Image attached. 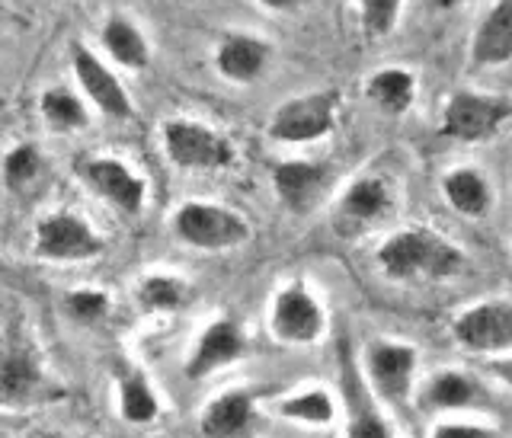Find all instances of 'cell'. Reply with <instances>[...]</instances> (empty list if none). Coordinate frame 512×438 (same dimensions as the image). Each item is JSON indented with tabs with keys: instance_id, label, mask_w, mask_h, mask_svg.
<instances>
[{
	"instance_id": "6da1fadb",
	"label": "cell",
	"mask_w": 512,
	"mask_h": 438,
	"mask_svg": "<svg viewBox=\"0 0 512 438\" xmlns=\"http://www.w3.org/2000/svg\"><path fill=\"white\" fill-rule=\"evenodd\" d=\"M378 266L394 282H442L464 269V250L432 227H404L381 243Z\"/></svg>"
},
{
	"instance_id": "7a4b0ae2",
	"label": "cell",
	"mask_w": 512,
	"mask_h": 438,
	"mask_svg": "<svg viewBox=\"0 0 512 438\" xmlns=\"http://www.w3.org/2000/svg\"><path fill=\"white\" fill-rule=\"evenodd\" d=\"M512 122V96L480 93V90H455L442 109L439 132L464 144L487 141L500 135V128Z\"/></svg>"
},
{
	"instance_id": "3957f363",
	"label": "cell",
	"mask_w": 512,
	"mask_h": 438,
	"mask_svg": "<svg viewBox=\"0 0 512 438\" xmlns=\"http://www.w3.org/2000/svg\"><path fill=\"white\" fill-rule=\"evenodd\" d=\"M173 231L196 250H231L250 240V224L215 202H186L173 215Z\"/></svg>"
},
{
	"instance_id": "277c9868",
	"label": "cell",
	"mask_w": 512,
	"mask_h": 438,
	"mask_svg": "<svg viewBox=\"0 0 512 438\" xmlns=\"http://www.w3.org/2000/svg\"><path fill=\"white\" fill-rule=\"evenodd\" d=\"M336 109H340L336 90L292 96L276 109L269 122V135L282 144H311L317 138H327L336 128Z\"/></svg>"
},
{
	"instance_id": "5b68a950",
	"label": "cell",
	"mask_w": 512,
	"mask_h": 438,
	"mask_svg": "<svg viewBox=\"0 0 512 438\" xmlns=\"http://www.w3.org/2000/svg\"><path fill=\"white\" fill-rule=\"evenodd\" d=\"M164 151L183 170H221L234 160L228 138L192 119H173L164 125Z\"/></svg>"
},
{
	"instance_id": "8992f818",
	"label": "cell",
	"mask_w": 512,
	"mask_h": 438,
	"mask_svg": "<svg viewBox=\"0 0 512 438\" xmlns=\"http://www.w3.org/2000/svg\"><path fill=\"white\" fill-rule=\"evenodd\" d=\"M269 327H272V336L282 339L288 346H308L324 336L327 317L320 301L308 291V285L288 282L276 295V301H272Z\"/></svg>"
},
{
	"instance_id": "52a82bcc",
	"label": "cell",
	"mask_w": 512,
	"mask_h": 438,
	"mask_svg": "<svg viewBox=\"0 0 512 438\" xmlns=\"http://www.w3.org/2000/svg\"><path fill=\"white\" fill-rule=\"evenodd\" d=\"M36 253L52 263H84L103 253V240L93 227L71 212H55L36 227Z\"/></svg>"
},
{
	"instance_id": "ba28073f",
	"label": "cell",
	"mask_w": 512,
	"mask_h": 438,
	"mask_svg": "<svg viewBox=\"0 0 512 438\" xmlns=\"http://www.w3.org/2000/svg\"><path fill=\"white\" fill-rule=\"evenodd\" d=\"M455 343L471 352H506L512 349V304L480 301L452 323Z\"/></svg>"
},
{
	"instance_id": "9c48e42d",
	"label": "cell",
	"mask_w": 512,
	"mask_h": 438,
	"mask_svg": "<svg viewBox=\"0 0 512 438\" xmlns=\"http://www.w3.org/2000/svg\"><path fill=\"white\" fill-rule=\"evenodd\" d=\"M391 189L384 180L378 176H362V180L352 183L340 205H336L333 212V227L340 237H356V234H365L368 227L378 224L384 215L391 212Z\"/></svg>"
},
{
	"instance_id": "30bf717a",
	"label": "cell",
	"mask_w": 512,
	"mask_h": 438,
	"mask_svg": "<svg viewBox=\"0 0 512 438\" xmlns=\"http://www.w3.org/2000/svg\"><path fill=\"white\" fill-rule=\"evenodd\" d=\"M84 180L87 186L103 196L116 212L135 218L141 215L144 208V180L128 170L122 160H112V157H93L84 164Z\"/></svg>"
},
{
	"instance_id": "8fae6325",
	"label": "cell",
	"mask_w": 512,
	"mask_h": 438,
	"mask_svg": "<svg viewBox=\"0 0 512 438\" xmlns=\"http://www.w3.org/2000/svg\"><path fill=\"white\" fill-rule=\"evenodd\" d=\"M42 384L45 375L36 349L26 336L13 333L7 346L0 349V397L10 403H26L42 391Z\"/></svg>"
},
{
	"instance_id": "7c38bea8",
	"label": "cell",
	"mask_w": 512,
	"mask_h": 438,
	"mask_svg": "<svg viewBox=\"0 0 512 438\" xmlns=\"http://www.w3.org/2000/svg\"><path fill=\"white\" fill-rule=\"evenodd\" d=\"M368 362V378L378 387V394L391 403H400L410 394V381L416 371V349L404 343H378L368 346L365 352Z\"/></svg>"
},
{
	"instance_id": "4fadbf2b",
	"label": "cell",
	"mask_w": 512,
	"mask_h": 438,
	"mask_svg": "<svg viewBox=\"0 0 512 438\" xmlns=\"http://www.w3.org/2000/svg\"><path fill=\"white\" fill-rule=\"evenodd\" d=\"M74 74L80 80V87L90 96V103L109 119H128L132 116V103H128V93L119 84V77L112 74L106 64L87 52L84 45H74Z\"/></svg>"
},
{
	"instance_id": "5bb4252c",
	"label": "cell",
	"mask_w": 512,
	"mask_h": 438,
	"mask_svg": "<svg viewBox=\"0 0 512 438\" xmlns=\"http://www.w3.org/2000/svg\"><path fill=\"white\" fill-rule=\"evenodd\" d=\"M244 349H247V339L234 320L224 317V320L208 323L199 346L192 349L189 362H186V378H192V381L208 378L212 371L237 362L240 355H244Z\"/></svg>"
},
{
	"instance_id": "9a60e30c",
	"label": "cell",
	"mask_w": 512,
	"mask_h": 438,
	"mask_svg": "<svg viewBox=\"0 0 512 438\" xmlns=\"http://www.w3.org/2000/svg\"><path fill=\"white\" fill-rule=\"evenodd\" d=\"M330 170L324 164H314V160H282L272 170V186H276V196L288 212H308V208L320 199V192L327 189Z\"/></svg>"
},
{
	"instance_id": "2e32d148",
	"label": "cell",
	"mask_w": 512,
	"mask_h": 438,
	"mask_svg": "<svg viewBox=\"0 0 512 438\" xmlns=\"http://www.w3.org/2000/svg\"><path fill=\"white\" fill-rule=\"evenodd\" d=\"M512 61V0H496L471 36L474 68H503Z\"/></svg>"
},
{
	"instance_id": "e0dca14e",
	"label": "cell",
	"mask_w": 512,
	"mask_h": 438,
	"mask_svg": "<svg viewBox=\"0 0 512 438\" xmlns=\"http://www.w3.org/2000/svg\"><path fill=\"white\" fill-rule=\"evenodd\" d=\"M272 48L269 42L256 39V36H244V32H234L221 45H218V55H215V68L234 80V84H250L256 80L269 64Z\"/></svg>"
},
{
	"instance_id": "ac0fdd59",
	"label": "cell",
	"mask_w": 512,
	"mask_h": 438,
	"mask_svg": "<svg viewBox=\"0 0 512 438\" xmlns=\"http://www.w3.org/2000/svg\"><path fill=\"white\" fill-rule=\"evenodd\" d=\"M199 429L205 438H244L253 429V394L228 391L215 397L205 407Z\"/></svg>"
},
{
	"instance_id": "d6986e66",
	"label": "cell",
	"mask_w": 512,
	"mask_h": 438,
	"mask_svg": "<svg viewBox=\"0 0 512 438\" xmlns=\"http://www.w3.org/2000/svg\"><path fill=\"white\" fill-rule=\"evenodd\" d=\"M442 196L464 218H484L493 205V189L487 176L474 167H458L442 176Z\"/></svg>"
},
{
	"instance_id": "ffe728a7",
	"label": "cell",
	"mask_w": 512,
	"mask_h": 438,
	"mask_svg": "<svg viewBox=\"0 0 512 438\" xmlns=\"http://www.w3.org/2000/svg\"><path fill=\"white\" fill-rule=\"evenodd\" d=\"M365 96L384 116H404L416 103V74L407 68H381L365 80Z\"/></svg>"
},
{
	"instance_id": "44dd1931",
	"label": "cell",
	"mask_w": 512,
	"mask_h": 438,
	"mask_svg": "<svg viewBox=\"0 0 512 438\" xmlns=\"http://www.w3.org/2000/svg\"><path fill=\"white\" fill-rule=\"evenodd\" d=\"M157 410H160V403H157L151 381L144 378V371L125 368L119 375V413L125 423H132V426L154 423Z\"/></svg>"
},
{
	"instance_id": "7402d4cb",
	"label": "cell",
	"mask_w": 512,
	"mask_h": 438,
	"mask_svg": "<svg viewBox=\"0 0 512 438\" xmlns=\"http://www.w3.org/2000/svg\"><path fill=\"white\" fill-rule=\"evenodd\" d=\"M343 378H346V403H349V429L346 438H394L388 423L375 413L372 400L359 387V375L352 371V365H343Z\"/></svg>"
},
{
	"instance_id": "603a6c76",
	"label": "cell",
	"mask_w": 512,
	"mask_h": 438,
	"mask_svg": "<svg viewBox=\"0 0 512 438\" xmlns=\"http://www.w3.org/2000/svg\"><path fill=\"white\" fill-rule=\"evenodd\" d=\"M103 45H106V52L122 64V68H132V71L148 68V58H151L148 39H144L141 29L132 20H125V16H112V20L106 23Z\"/></svg>"
},
{
	"instance_id": "cb8c5ba5",
	"label": "cell",
	"mask_w": 512,
	"mask_h": 438,
	"mask_svg": "<svg viewBox=\"0 0 512 438\" xmlns=\"http://www.w3.org/2000/svg\"><path fill=\"white\" fill-rule=\"evenodd\" d=\"M480 387L461 371H442L436 375L423 391V407L426 410H464L477 403Z\"/></svg>"
},
{
	"instance_id": "d4e9b609",
	"label": "cell",
	"mask_w": 512,
	"mask_h": 438,
	"mask_svg": "<svg viewBox=\"0 0 512 438\" xmlns=\"http://www.w3.org/2000/svg\"><path fill=\"white\" fill-rule=\"evenodd\" d=\"M138 301L148 311H180L189 301V285L176 275H148L138 285Z\"/></svg>"
},
{
	"instance_id": "484cf974",
	"label": "cell",
	"mask_w": 512,
	"mask_h": 438,
	"mask_svg": "<svg viewBox=\"0 0 512 438\" xmlns=\"http://www.w3.org/2000/svg\"><path fill=\"white\" fill-rule=\"evenodd\" d=\"M42 112H45V122L55 128V132H77V128L87 125V109L84 103L77 100L74 93L68 90H48L42 96Z\"/></svg>"
},
{
	"instance_id": "4316f807",
	"label": "cell",
	"mask_w": 512,
	"mask_h": 438,
	"mask_svg": "<svg viewBox=\"0 0 512 438\" xmlns=\"http://www.w3.org/2000/svg\"><path fill=\"white\" fill-rule=\"evenodd\" d=\"M359 20L368 39H388L400 23L404 0H356Z\"/></svg>"
},
{
	"instance_id": "83f0119b",
	"label": "cell",
	"mask_w": 512,
	"mask_h": 438,
	"mask_svg": "<svg viewBox=\"0 0 512 438\" xmlns=\"http://www.w3.org/2000/svg\"><path fill=\"white\" fill-rule=\"evenodd\" d=\"M282 416L298 419V423H311V426H327L333 419V400L324 391H304L292 400L282 403Z\"/></svg>"
},
{
	"instance_id": "f1b7e54d",
	"label": "cell",
	"mask_w": 512,
	"mask_h": 438,
	"mask_svg": "<svg viewBox=\"0 0 512 438\" xmlns=\"http://www.w3.org/2000/svg\"><path fill=\"white\" fill-rule=\"evenodd\" d=\"M42 173V157L32 144H16V148L4 157V180L10 189L29 186Z\"/></svg>"
},
{
	"instance_id": "f546056e",
	"label": "cell",
	"mask_w": 512,
	"mask_h": 438,
	"mask_svg": "<svg viewBox=\"0 0 512 438\" xmlns=\"http://www.w3.org/2000/svg\"><path fill=\"white\" fill-rule=\"evenodd\" d=\"M68 311L71 317L84 320V323H93L106 317L109 311V298L103 295V291H71L68 295Z\"/></svg>"
},
{
	"instance_id": "4dcf8cb0",
	"label": "cell",
	"mask_w": 512,
	"mask_h": 438,
	"mask_svg": "<svg viewBox=\"0 0 512 438\" xmlns=\"http://www.w3.org/2000/svg\"><path fill=\"white\" fill-rule=\"evenodd\" d=\"M432 438H500L496 429H484V426H461V423H445L432 432Z\"/></svg>"
},
{
	"instance_id": "1f68e13d",
	"label": "cell",
	"mask_w": 512,
	"mask_h": 438,
	"mask_svg": "<svg viewBox=\"0 0 512 438\" xmlns=\"http://www.w3.org/2000/svg\"><path fill=\"white\" fill-rule=\"evenodd\" d=\"M490 371L500 381H506L512 387V359H496V362H490Z\"/></svg>"
},
{
	"instance_id": "d6a6232c",
	"label": "cell",
	"mask_w": 512,
	"mask_h": 438,
	"mask_svg": "<svg viewBox=\"0 0 512 438\" xmlns=\"http://www.w3.org/2000/svg\"><path fill=\"white\" fill-rule=\"evenodd\" d=\"M263 7H269V10H295L301 0H260Z\"/></svg>"
},
{
	"instance_id": "836d02e7",
	"label": "cell",
	"mask_w": 512,
	"mask_h": 438,
	"mask_svg": "<svg viewBox=\"0 0 512 438\" xmlns=\"http://www.w3.org/2000/svg\"><path fill=\"white\" fill-rule=\"evenodd\" d=\"M458 4H461V0H432V7H436V10H452Z\"/></svg>"
},
{
	"instance_id": "e575fe53",
	"label": "cell",
	"mask_w": 512,
	"mask_h": 438,
	"mask_svg": "<svg viewBox=\"0 0 512 438\" xmlns=\"http://www.w3.org/2000/svg\"><path fill=\"white\" fill-rule=\"evenodd\" d=\"M0 275H7V266L4 263H0Z\"/></svg>"
},
{
	"instance_id": "d590c367",
	"label": "cell",
	"mask_w": 512,
	"mask_h": 438,
	"mask_svg": "<svg viewBox=\"0 0 512 438\" xmlns=\"http://www.w3.org/2000/svg\"><path fill=\"white\" fill-rule=\"evenodd\" d=\"M0 438H7V435H0Z\"/></svg>"
}]
</instances>
